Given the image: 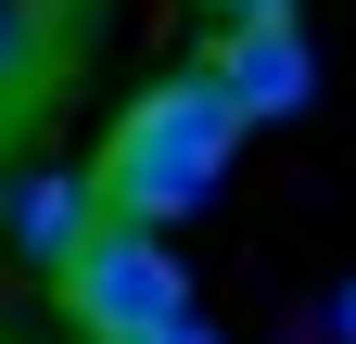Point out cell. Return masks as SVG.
I'll list each match as a JSON object with an SVG mask.
<instances>
[{
  "mask_svg": "<svg viewBox=\"0 0 356 344\" xmlns=\"http://www.w3.org/2000/svg\"><path fill=\"white\" fill-rule=\"evenodd\" d=\"M229 153H242L229 90H216L204 64H178V77H153V90L102 127V153H89V204L127 217V230H178V217H204V204H216Z\"/></svg>",
  "mask_w": 356,
  "mask_h": 344,
  "instance_id": "cell-1",
  "label": "cell"
},
{
  "mask_svg": "<svg viewBox=\"0 0 356 344\" xmlns=\"http://www.w3.org/2000/svg\"><path fill=\"white\" fill-rule=\"evenodd\" d=\"M51 293H64L76 344H140V331H165V319H191L178 242H165V230H127V217H89V242L51 268Z\"/></svg>",
  "mask_w": 356,
  "mask_h": 344,
  "instance_id": "cell-2",
  "label": "cell"
},
{
  "mask_svg": "<svg viewBox=\"0 0 356 344\" xmlns=\"http://www.w3.org/2000/svg\"><path fill=\"white\" fill-rule=\"evenodd\" d=\"M204 77L229 90V115H242V127H293L305 102H318V52H305V26H293V13L216 26V38H204Z\"/></svg>",
  "mask_w": 356,
  "mask_h": 344,
  "instance_id": "cell-3",
  "label": "cell"
},
{
  "mask_svg": "<svg viewBox=\"0 0 356 344\" xmlns=\"http://www.w3.org/2000/svg\"><path fill=\"white\" fill-rule=\"evenodd\" d=\"M89 217H102V204H89V166H26V179L0 191V230H13V255H26L38 281L89 242Z\"/></svg>",
  "mask_w": 356,
  "mask_h": 344,
  "instance_id": "cell-4",
  "label": "cell"
},
{
  "mask_svg": "<svg viewBox=\"0 0 356 344\" xmlns=\"http://www.w3.org/2000/svg\"><path fill=\"white\" fill-rule=\"evenodd\" d=\"M64 77V13L51 0H0V115H26Z\"/></svg>",
  "mask_w": 356,
  "mask_h": 344,
  "instance_id": "cell-5",
  "label": "cell"
},
{
  "mask_svg": "<svg viewBox=\"0 0 356 344\" xmlns=\"http://www.w3.org/2000/svg\"><path fill=\"white\" fill-rule=\"evenodd\" d=\"M140 344H216V331H204V306H191V319H165V331H140Z\"/></svg>",
  "mask_w": 356,
  "mask_h": 344,
  "instance_id": "cell-6",
  "label": "cell"
},
{
  "mask_svg": "<svg viewBox=\"0 0 356 344\" xmlns=\"http://www.w3.org/2000/svg\"><path fill=\"white\" fill-rule=\"evenodd\" d=\"M254 13H293V0H216V26H254Z\"/></svg>",
  "mask_w": 356,
  "mask_h": 344,
  "instance_id": "cell-7",
  "label": "cell"
},
{
  "mask_svg": "<svg viewBox=\"0 0 356 344\" xmlns=\"http://www.w3.org/2000/svg\"><path fill=\"white\" fill-rule=\"evenodd\" d=\"M331 331H343V344H356V281H343V306H331Z\"/></svg>",
  "mask_w": 356,
  "mask_h": 344,
  "instance_id": "cell-8",
  "label": "cell"
}]
</instances>
